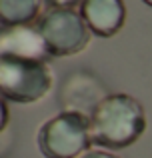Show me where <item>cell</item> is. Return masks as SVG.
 <instances>
[{"instance_id":"7","label":"cell","mask_w":152,"mask_h":158,"mask_svg":"<svg viewBox=\"0 0 152 158\" xmlns=\"http://www.w3.org/2000/svg\"><path fill=\"white\" fill-rule=\"evenodd\" d=\"M42 0H0V22L6 26H22L38 16Z\"/></svg>"},{"instance_id":"9","label":"cell","mask_w":152,"mask_h":158,"mask_svg":"<svg viewBox=\"0 0 152 158\" xmlns=\"http://www.w3.org/2000/svg\"><path fill=\"white\" fill-rule=\"evenodd\" d=\"M6 122H8V110H6V104H4V100L0 98V132L4 130Z\"/></svg>"},{"instance_id":"10","label":"cell","mask_w":152,"mask_h":158,"mask_svg":"<svg viewBox=\"0 0 152 158\" xmlns=\"http://www.w3.org/2000/svg\"><path fill=\"white\" fill-rule=\"evenodd\" d=\"M50 2L54 4L56 8H70V6H74L78 0H50Z\"/></svg>"},{"instance_id":"1","label":"cell","mask_w":152,"mask_h":158,"mask_svg":"<svg viewBox=\"0 0 152 158\" xmlns=\"http://www.w3.org/2000/svg\"><path fill=\"white\" fill-rule=\"evenodd\" d=\"M90 122V140L104 148H126L142 136L146 118L140 102L128 94H110L94 106Z\"/></svg>"},{"instance_id":"8","label":"cell","mask_w":152,"mask_h":158,"mask_svg":"<svg viewBox=\"0 0 152 158\" xmlns=\"http://www.w3.org/2000/svg\"><path fill=\"white\" fill-rule=\"evenodd\" d=\"M80 158H120V156H114L110 152H102V150H90L86 154H82Z\"/></svg>"},{"instance_id":"6","label":"cell","mask_w":152,"mask_h":158,"mask_svg":"<svg viewBox=\"0 0 152 158\" xmlns=\"http://www.w3.org/2000/svg\"><path fill=\"white\" fill-rule=\"evenodd\" d=\"M82 18L94 34L108 38L122 28L126 8L122 0H82Z\"/></svg>"},{"instance_id":"5","label":"cell","mask_w":152,"mask_h":158,"mask_svg":"<svg viewBox=\"0 0 152 158\" xmlns=\"http://www.w3.org/2000/svg\"><path fill=\"white\" fill-rule=\"evenodd\" d=\"M48 50L40 32L28 26H8L0 30V58H26L46 62Z\"/></svg>"},{"instance_id":"2","label":"cell","mask_w":152,"mask_h":158,"mask_svg":"<svg viewBox=\"0 0 152 158\" xmlns=\"http://www.w3.org/2000/svg\"><path fill=\"white\" fill-rule=\"evenodd\" d=\"M52 74L46 62L0 58V96L14 102H36L48 94Z\"/></svg>"},{"instance_id":"3","label":"cell","mask_w":152,"mask_h":158,"mask_svg":"<svg viewBox=\"0 0 152 158\" xmlns=\"http://www.w3.org/2000/svg\"><path fill=\"white\" fill-rule=\"evenodd\" d=\"M88 146L90 122L80 112H62L38 132V148L46 158H80Z\"/></svg>"},{"instance_id":"4","label":"cell","mask_w":152,"mask_h":158,"mask_svg":"<svg viewBox=\"0 0 152 158\" xmlns=\"http://www.w3.org/2000/svg\"><path fill=\"white\" fill-rule=\"evenodd\" d=\"M38 32L52 56H72L82 52L90 42L88 24L72 8H52L42 18Z\"/></svg>"},{"instance_id":"11","label":"cell","mask_w":152,"mask_h":158,"mask_svg":"<svg viewBox=\"0 0 152 158\" xmlns=\"http://www.w3.org/2000/svg\"><path fill=\"white\" fill-rule=\"evenodd\" d=\"M144 2H146V4H148V6H152V0H144Z\"/></svg>"}]
</instances>
